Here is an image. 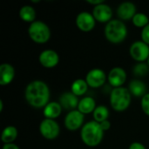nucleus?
<instances>
[{"mask_svg": "<svg viewBox=\"0 0 149 149\" xmlns=\"http://www.w3.org/2000/svg\"><path fill=\"white\" fill-rule=\"evenodd\" d=\"M25 100L33 107H45L49 103L50 90L48 86L41 80L30 82L25 88Z\"/></svg>", "mask_w": 149, "mask_h": 149, "instance_id": "1", "label": "nucleus"}, {"mask_svg": "<svg viewBox=\"0 0 149 149\" xmlns=\"http://www.w3.org/2000/svg\"><path fill=\"white\" fill-rule=\"evenodd\" d=\"M82 141L88 147H96L99 145L104 136V130L100 124L95 120L86 123L80 133Z\"/></svg>", "mask_w": 149, "mask_h": 149, "instance_id": "2", "label": "nucleus"}, {"mask_svg": "<svg viewBox=\"0 0 149 149\" xmlns=\"http://www.w3.org/2000/svg\"><path fill=\"white\" fill-rule=\"evenodd\" d=\"M127 35V28L123 21L113 19L109 21L105 28V36L113 44L121 43Z\"/></svg>", "mask_w": 149, "mask_h": 149, "instance_id": "3", "label": "nucleus"}, {"mask_svg": "<svg viewBox=\"0 0 149 149\" xmlns=\"http://www.w3.org/2000/svg\"><path fill=\"white\" fill-rule=\"evenodd\" d=\"M132 94L126 87H116L112 90L110 95V104L117 112L125 111L130 105Z\"/></svg>", "mask_w": 149, "mask_h": 149, "instance_id": "4", "label": "nucleus"}, {"mask_svg": "<svg viewBox=\"0 0 149 149\" xmlns=\"http://www.w3.org/2000/svg\"><path fill=\"white\" fill-rule=\"evenodd\" d=\"M28 34L35 43L45 44L51 37V31L49 26L43 21H34L28 28Z\"/></svg>", "mask_w": 149, "mask_h": 149, "instance_id": "5", "label": "nucleus"}, {"mask_svg": "<svg viewBox=\"0 0 149 149\" xmlns=\"http://www.w3.org/2000/svg\"><path fill=\"white\" fill-rule=\"evenodd\" d=\"M39 132L44 138L47 140H54L58 136L60 128L54 120L45 119L39 125Z\"/></svg>", "mask_w": 149, "mask_h": 149, "instance_id": "6", "label": "nucleus"}, {"mask_svg": "<svg viewBox=\"0 0 149 149\" xmlns=\"http://www.w3.org/2000/svg\"><path fill=\"white\" fill-rule=\"evenodd\" d=\"M129 52L136 61L144 62L149 58V45L143 41H135L131 45Z\"/></svg>", "mask_w": 149, "mask_h": 149, "instance_id": "7", "label": "nucleus"}, {"mask_svg": "<svg viewBox=\"0 0 149 149\" xmlns=\"http://www.w3.org/2000/svg\"><path fill=\"white\" fill-rule=\"evenodd\" d=\"M107 75L105 72L100 68H94L88 72L86 77L87 85L93 88H98L103 86L106 82Z\"/></svg>", "mask_w": 149, "mask_h": 149, "instance_id": "8", "label": "nucleus"}, {"mask_svg": "<svg viewBox=\"0 0 149 149\" xmlns=\"http://www.w3.org/2000/svg\"><path fill=\"white\" fill-rule=\"evenodd\" d=\"M95 21L93 15L87 11H82L78 14L76 17V24L78 28L83 31H90L95 26Z\"/></svg>", "mask_w": 149, "mask_h": 149, "instance_id": "9", "label": "nucleus"}, {"mask_svg": "<svg viewBox=\"0 0 149 149\" xmlns=\"http://www.w3.org/2000/svg\"><path fill=\"white\" fill-rule=\"evenodd\" d=\"M84 122V114L79 110H73L67 113L65 118V126L67 129L74 131L79 129Z\"/></svg>", "mask_w": 149, "mask_h": 149, "instance_id": "10", "label": "nucleus"}, {"mask_svg": "<svg viewBox=\"0 0 149 149\" xmlns=\"http://www.w3.org/2000/svg\"><path fill=\"white\" fill-rule=\"evenodd\" d=\"M93 15L97 21L100 23H108L109 21H111V18L113 17V10L108 4L103 3L94 6Z\"/></svg>", "mask_w": 149, "mask_h": 149, "instance_id": "11", "label": "nucleus"}, {"mask_svg": "<svg viewBox=\"0 0 149 149\" xmlns=\"http://www.w3.org/2000/svg\"><path fill=\"white\" fill-rule=\"evenodd\" d=\"M107 78L110 85L114 88L121 87L127 80V72L121 67H114L109 72Z\"/></svg>", "mask_w": 149, "mask_h": 149, "instance_id": "12", "label": "nucleus"}, {"mask_svg": "<svg viewBox=\"0 0 149 149\" xmlns=\"http://www.w3.org/2000/svg\"><path fill=\"white\" fill-rule=\"evenodd\" d=\"M38 59H39V63L43 66L46 68H52L58 65L59 61V57H58V54L55 51L48 49V50L43 51L39 54Z\"/></svg>", "mask_w": 149, "mask_h": 149, "instance_id": "13", "label": "nucleus"}, {"mask_svg": "<svg viewBox=\"0 0 149 149\" xmlns=\"http://www.w3.org/2000/svg\"><path fill=\"white\" fill-rule=\"evenodd\" d=\"M118 17L122 20L133 19L134 15L136 14V7L135 4L131 2H123L121 3L117 9Z\"/></svg>", "mask_w": 149, "mask_h": 149, "instance_id": "14", "label": "nucleus"}, {"mask_svg": "<svg viewBox=\"0 0 149 149\" xmlns=\"http://www.w3.org/2000/svg\"><path fill=\"white\" fill-rule=\"evenodd\" d=\"M79 103V101L78 96H76L72 92L64 93L59 97V104L61 105L62 108H65L66 110L73 111L76 107H78Z\"/></svg>", "mask_w": 149, "mask_h": 149, "instance_id": "15", "label": "nucleus"}, {"mask_svg": "<svg viewBox=\"0 0 149 149\" xmlns=\"http://www.w3.org/2000/svg\"><path fill=\"white\" fill-rule=\"evenodd\" d=\"M15 76V70L14 67L8 64L3 63L0 65V85L6 86L10 84Z\"/></svg>", "mask_w": 149, "mask_h": 149, "instance_id": "16", "label": "nucleus"}, {"mask_svg": "<svg viewBox=\"0 0 149 149\" xmlns=\"http://www.w3.org/2000/svg\"><path fill=\"white\" fill-rule=\"evenodd\" d=\"M62 112V107L59 102H49L44 108V116L45 119H56L60 115Z\"/></svg>", "mask_w": 149, "mask_h": 149, "instance_id": "17", "label": "nucleus"}, {"mask_svg": "<svg viewBox=\"0 0 149 149\" xmlns=\"http://www.w3.org/2000/svg\"><path fill=\"white\" fill-rule=\"evenodd\" d=\"M128 90L131 94L135 97H143L147 94V86L145 83L140 79H133L129 84Z\"/></svg>", "mask_w": 149, "mask_h": 149, "instance_id": "18", "label": "nucleus"}, {"mask_svg": "<svg viewBox=\"0 0 149 149\" xmlns=\"http://www.w3.org/2000/svg\"><path fill=\"white\" fill-rule=\"evenodd\" d=\"M96 108L95 100L92 97H85L79 100L78 110L83 114H87L92 112H94Z\"/></svg>", "mask_w": 149, "mask_h": 149, "instance_id": "19", "label": "nucleus"}, {"mask_svg": "<svg viewBox=\"0 0 149 149\" xmlns=\"http://www.w3.org/2000/svg\"><path fill=\"white\" fill-rule=\"evenodd\" d=\"M17 136V130L13 126H8L6 127L1 135V140L4 144H10L12 143Z\"/></svg>", "mask_w": 149, "mask_h": 149, "instance_id": "20", "label": "nucleus"}, {"mask_svg": "<svg viewBox=\"0 0 149 149\" xmlns=\"http://www.w3.org/2000/svg\"><path fill=\"white\" fill-rule=\"evenodd\" d=\"M19 17L25 22H34L36 17V10L31 5H24L19 10Z\"/></svg>", "mask_w": 149, "mask_h": 149, "instance_id": "21", "label": "nucleus"}, {"mask_svg": "<svg viewBox=\"0 0 149 149\" xmlns=\"http://www.w3.org/2000/svg\"><path fill=\"white\" fill-rule=\"evenodd\" d=\"M88 85L86 80L82 79H79L73 81L71 86V91L72 93H74L76 96H81L85 94L87 91Z\"/></svg>", "mask_w": 149, "mask_h": 149, "instance_id": "22", "label": "nucleus"}, {"mask_svg": "<svg viewBox=\"0 0 149 149\" xmlns=\"http://www.w3.org/2000/svg\"><path fill=\"white\" fill-rule=\"evenodd\" d=\"M109 116V111L105 106H98L93 112V118L95 121L101 123L107 120Z\"/></svg>", "mask_w": 149, "mask_h": 149, "instance_id": "23", "label": "nucleus"}, {"mask_svg": "<svg viewBox=\"0 0 149 149\" xmlns=\"http://www.w3.org/2000/svg\"><path fill=\"white\" fill-rule=\"evenodd\" d=\"M133 24L137 27H143L144 28L146 25H148L149 24L148 17L142 12L136 13L134 15V17H133Z\"/></svg>", "mask_w": 149, "mask_h": 149, "instance_id": "24", "label": "nucleus"}, {"mask_svg": "<svg viewBox=\"0 0 149 149\" xmlns=\"http://www.w3.org/2000/svg\"><path fill=\"white\" fill-rule=\"evenodd\" d=\"M149 72V66L148 64L144 62H141L134 65L133 69V72L135 76L138 77H144L146 74H148Z\"/></svg>", "mask_w": 149, "mask_h": 149, "instance_id": "25", "label": "nucleus"}, {"mask_svg": "<svg viewBox=\"0 0 149 149\" xmlns=\"http://www.w3.org/2000/svg\"><path fill=\"white\" fill-rule=\"evenodd\" d=\"M141 108L143 112L149 116V93L141 98Z\"/></svg>", "mask_w": 149, "mask_h": 149, "instance_id": "26", "label": "nucleus"}, {"mask_svg": "<svg viewBox=\"0 0 149 149\" xmlns=\"http://www.w3.org/2000/svg\"><path fill=\"white\" fill-rule=\"evenodd\" d=\"M141 38H142L143 42H145L146 44H148L149 45V24L142 29Z\"/></svg>", "mask_w": 149, "mask_h": 149, "instance_id": "27", "label": "nucleus"}, {"mask_svg": "<svg viewBox=\"0 0 149 149\" xmlns=\"http://www.w3.org/2000/svg\"><path fill=\"white\" fill-rule=\"evenodd\" d=\"M129 149H146V148L140 142H134L130 145Z\"/></svg>", "mask_w": 149, "mask_h": 149, "instance_id": "28", "label": "nucleus"}, {"mask_svg": "<svg viewBox=\"0 0 149 149\" xmlns=\"http://www.w3.org/2000/svg\"><path fill=\"white\" fill-rule=\"evenodd\" d=\"M100 126H101V127H102V129L104 130V131H106V130H108L109 128H110V127H111V123H110V121L109 120H105V121H103V122H101V123H100Z\"/></svg>", "mask_w": 149, "mask_h": 149, "instance_id": "29", "label": "nucleus"}, {"mask_svg": "<svg viewBox=\"0 0 149 149\" xmlns=\"http://www.w3.org/2000/svg\"><path fill=\"white\" fill-rule=\"evenodd\" d=\"M2 149H20L16 144L10 143V144H4Z\"/></svg>", "mask_w": 149, "mask_h": 149, "instance_id": "30", "label": "nucleus"}, {"mask_svg": "<svg viewBox=\"0 0 149 149\" xmlns=\"http://www.w3.org/2000/svg\"><path fill=\"white\" fill-rule=\"evenodd\" d=\"M87 3H91V4H93V5H99L100 3H103V0H87Z\"/></svg>", "mask_w": 149, "mask_h": 149, "instance_id": "31", "label": "nucleus"}, {"mask_svg": "<svg viewBox=\"0 0 149 149\" xmlns=\"http://www.w3.org/2000/svg\"><path fill=\"white\" fill-rule=\"evenodd\" d=\"M3 100H0V112L3 111Z\"/></svg>", "mask_w": 149, "mask_h": 149, "instance_id": "32", "label": "nucleus"}, {"mask_svg": "<svg viewBox=\"0 0 149 149\" xmlns=\"http://www.w3.org/2000/svg\"><path fill=\"white\" fill-rule=\"evenodd\" d=\"M148 66H149V58H148Z\"/></svg>", "mask_w": 149, "mask_h": 149, "instance_id": "33", "label": "nucleus"}]
</instances>
